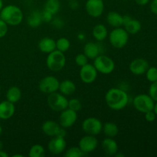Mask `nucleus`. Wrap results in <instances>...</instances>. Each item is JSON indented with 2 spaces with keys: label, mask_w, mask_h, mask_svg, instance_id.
<instances>
[{
  "label": "nucleus",
  "mask_w": 157,
  "mask_h": 157,
  "mask_svg": "<svg viewBox=\"0 0 157 157\" xmlns=\"http://www.w3.org/2000/svg\"><path fill=\"white\" fill-rule=\"evenodd\" d=\"M129 95L127 91L118 87L109 89L105 94V102L109 108L113 110H121L129 103Z\"/></svg>",
  "instance_id": "nucleus-1"
},
{
  "label": "nucleus",
  "mask_w": 157,
  "mask_h": 157,
  "mask_svg": "<svg viewBox=\"0 0 157 157\" xmlns=\"http://www.w3.org/2000/svg\"><path fill=\"white\" fill-rule=\"evenodd\" d=\"M23 18L22 10L15 5H8L3 7L0 12V18L7 23L8 25H18L22 22Z\"/></svg>",
  "instance_id": "nucleus-2"
},
{
  "label": "nucleus",
  "mask_w": 157,
  "mask_h": 157,
  "mask_svg": "<svg viewBox=\"0 0 157 157\" xmlns=\"http://www.w3.org/2000/svg\"><path fill=\"white\" fill-rule=\"evenodd\" d=\"M66 64V57L64 53L56 50L48 54L46 58V65L48 68L54 72H58L62 70Z\"/></svg>",
  "instance_id": "nucleus-3"
},
{
  "label": "nucleus",
  "mask_w": 157,
  "mask_h": 157,
  "mask_svg": "<svg viewBox=\"0 0 157 157\" xmlns=\"http://www.w3.org/2000/svg\"><path fill=\"white\" fill-rule=\"evenodd\" d=\"M129 35H130L124 28H114L109 33V41L114 48L121 49L128 43Z\"/></svg>",
  "instance_id": "nucleus-4"
},
{
  "label": "nucleus",
  "mask_w": 157,
  "mask_h": 157,
  "mask_svg": "<svg viewBox=\"0 0 157 157\" xmlns=\"http://www.w3.org/2000/svg\"><path fill=\"white\" fill-rule=\"evenodd\" d=\"M94 66L98 73L102 75H110L114 71L115 62L110 57L99 55L94 59Z\"/></svg>",
  "instance_id": "nucleus-5"
},
{
  "label": "nucleus",
  "mask_w": 157,
  "mask_h": 157,
  "mask_svg": "<svg viewBox=\"0 0 157 157\" xmlns=\"http://www.w3.org/2000/svg\"><path fill=\"white\" fill-rule=\"evenodd\" d=\"M48 105L52 110L55 112H61L67 108L68 100L66 96L63 95L59 91L48 94Z\"/></svg>",
  "instance_id": "nucleus-6"
},
{
  "label": "nucleus",
  "mask_w": 157,
  "mask_h": 157,
  "mask_svg": "<svg viewBox=\"0 0 157 157\" xmlns=\"http://www.w3.org/2000/svg\"><path fill=\"white\" fill-rule=\"evenodd\" d=\"M154 104V100L147 94H140L133 98V107L137 111L140 113H145L146 112L153 110Z\"/></svg>",
  "instance_id": "nucleus-7"
},
{
  "label": "nucleus",
  "mask_w": 157,
  "mask_h": 157,
  "mask_svg": "<svg viewBox=\"0 0 157 157\" xmlns=\"http://www.w3.org/2000/svg\"><path fill=\"white\" fill-rule=\"evenodd\" d=\"M81 128L86 134L98 136L102 132L103 124L100 119L91 117L86 118L83 121Z\"/></svg>",
  "instance_id": "nucleus-8"
},
{
  "label": "nucleus",
  "mask_w": 157,
  "mask_h": 157,
  "mask_svg": "<svg viewBox=\"0 0 157 157\" xmlns=\"http://www.w3.org/2000/svg\"><path fill=\"white\" fill-rule=\"evenodd\" d=\"M60 81L57 78L52 75H48L43 78L38 83V89L45 94H50L54 92L58 91Z\"/></svg>",
  "instance_id": "nucleus-9"
},
{
  "label": "nucleus",
  "mask_w": 157,
  "mask_h": 157,
  "mask_svg": "<svg viewBox=\"0 0 157 157\" xmlns=\"http://www.w3.org/2000/svg\"><path fill=\"white\" fill-rule=\"evenodd\" d=\"M41 130L46 136H50V137L56 136L65 137L67 135V132L65 130L66 129L63 128L59 124L54 121H51V120L45 121L42 124Z\"/></svg>",
  "instance_id": "nucleus-10"
},
{
  "label": "nucleus",
  "mask_w": 157,
  "mask_h": 157,
  "mask_svg": "<svg viewBox=\"0 0 157 157\" xmlns=\"http://www.w3.org/2000/svg\"><path fill=\"white\" fill-rule=\"evenodd\" d=\"M78 121V112L71 109L66 108L61 111L59 116V124L64 129L71 128Z\"/></svg>",
  "instance_id": "nucleus-11"
},
{
  "label": "nucleus",
  "mask_w": 157,
  "mask_h": 157,
  "mask_svg": "<svg viewBox=\"0 0 157 157\" xmlns=\"http://www.w3.org/2000/svg\"><path fill=\"white\" fill-rule=\"evenodd\" d=\"M80 78L84 84H92L96 81L98 78V72L94 64H86L85 65L81 67L80 70Z\"/></svg>",
  "instance_id": "nucleus-12"
},
{
  "label": "nucleus",
  "mask_w": 157,
  "mask_h": 157,
  "mask_svg": "<svg viewBox=\"0 0 157 157\" xmlns=\"http://www.w3.org/2000/svg\"><path fill=\"white\" fill-rule=\"evenodd\" d=\"M98 146V140L96 136L86 134L80 139L78 147L84 154L92 153L97 149Z\"/></svg>",
  "instance_id": "nucleus-13"
},
{
  "label": "nucleus",
  "mask_w": 157,
  "mask_h": 157,
  "mask_svg": "<svg viewBox=\"0 0 157 157\" xmlns=\"http://www.w3.org/2000/svg\"><path fill=\"white\" fill-rule=\"evenodd\" d=\"M87 13L92 18H99L104 11V2L103 0H87L85 3Z\"/></svg>",
  "instance_id": "nucleus-14"
},
{
  "label": "nucleus",
  "mask_w": 157,
  "mask_h": 157,
  "mask_svg": "<svg viewBox=\"0 0 157 157\" xmlns=\"http://www.w3.org/2000/svg\"><path fill=\"white\" fill-rule=\"evenodd\" d=\"M67 147V142L65 137L62 136H53L48 144V151L52 154L59 155L64 153Z\"/></svg>",
  "instance_id": "nucleus-15"
},
{
  "label": "nucleus",
  "mask_w": 157,
  "mask_h": 157,
  "mask_svg": "<svg viewBox=\"0 0 157 157\" xmlns=\"http://www.w3.org/2000/svg\"><path fill=\"white\" fill-rule=\"evenodd\" d=\"M148 61L143 58H137L133 59L129 65L130 72L134 75H143L148 69Z\"/></svg>",
  "instance_id": "nucleus-16"
},
{
  "label": "nucleus",
  "mask_w": 157,
  "mask_h": 157,
  "mask_svg": "<svg viewBox=\"0 0 157 157\" xmlns=\"http://www.w3.org/2000/svg\"><path fill=\"white\" fill-rule=\"evenodd\" d=\"M101 148L107 156H115V154L118 153L119 147L117 142L113 138L106 137L101 142Z\"/></svg>",
  "instance_id": "nucleus-17"
},
{
  "label": "nucleus",
  "mask_w": 157,
  "mask_h": 157,
  "mask_svg": "<svg viewBox=\"0 0 157 157\" xmlns=\"http://www.w3.org/2000/svg\"><path fill=\"white\" fill-rule=\"evenodd\" d=\"M15 112V104L9 101H2L0 102V119L9 120L13 117Z\"/></svg>",
  "instance_id": "nucleus-18"
},
{
  "label": "nucleus",
  "mask_w": 157,
  "mask_h": 157,
  "mask_svg": "<svg viewBox=\"0 0 157 157\" xmlns=\"http://www.w3.org/2000/svg\"><path fill=\"white\" fill-rule=\"evenodd\" d=\"M38 48L40 52L44 54H49L56 49V43L55 40H54L50 37H44L42 38L38 44Z\"/></svg>",
  "instance_id": "nucleus-19"
},
{
  "label": "nucleus",
  "mask_w": 157,
  "mask_h": 157,
  "mask_svg": "<svg viewBox=\"0 0 157 157\" xmlns=\"http://www.w3.org/2000/svg\"><path fill=\"white\" fill-rule=\"evenodd\" d=\"M83 53L87 57L88 59L94 60L98 55H101V48L99 47V44L97 43L88 41L84 44Z\"/></svg>",
  "instance_id": "nucleus-20"
},
{
  "label": "nucleus",
  "mask_w": 157,
  "mask_h": 157,
  "mask_svg": "<svg viewBox=\"0 0 157 157\" xmlns=\"http://www.w3.org/2000/svg\"><path fill=\"white\" fill-rule=\"evenodd\" d=\"M75 90H76V85L71 80H64L60 82L58 91L64 96L67 97L72 95Z\"/></svg>",
  "instance_id": "nucleus-21"
},
{
  "label": "nucleus",
  "mask_w": 157,
  "mask_h": 157,
  "mask_svg": "<svg viewBox=\"0 0 157 157\" xmlns=\"http://www.w3.org/2000/svg\"><path fill=\"white\" fill-rule=\"evenodd\" d=\"M123 27L129 35H136L141 30L142 25L139 20L131 18L128 21L123 25Z\"/></svg>",
  "instance_id": "nucleus-22"
},
{
  "label": "nucleus",
  "mask_w": 157,
  "mask_h": 157,
  "mask_svg": "<svg viewBox=\"0 0 157 157\" xmlns=\"http://www.w3.org/2000/svg\"><path fill=\"white\" fill-rule=\"evenodd\" d=\"M92 35L96 41H102L108 36V30L104 25L98 24L93 28Z\"/></svg>",
  "instance_id": "nucleus-23"
},
{
  "label": "nucleus",
  "mask_w": 157,
  "mask_h": 157,
  "mask_svg": "<svg viewBox=\"0 0 157 157\" xmlns=\"http://www.w3.org/2000/svg\"><path fill=\"white\" fill-rule=\"evenodd\" d=\"M107 24L110 26L114 28H119L123 27V15L118 13L117 12H110L107 15Z\"/></svg>",
  "instance_id": "nucleus-24"
},
{
  "label": "nucleus",
  "mask_w": 157,
  "mask_h": 157,
  "mask_svg": "<svg viewBox=\"0 0 157 157\" xmlns=\"http://www.w3.org/2000/svg\"><path fill=\"white\" fill-rule=\"evenodd\" d=\"M42 23L41 12H39V11H33L29 14L27 18V25L32 29H36L39 27Z\"/></svg>",
  "instance_id": "nucleus-25"
},
{
  "label": "nucleus",
  "mask_w": 157,
  "mask_h": 157,
  "mask_svg": "<svg viewBox=\"0 0 157 157\" xmlns=\"http://www.w3.org/2000/svg\"><path fill=\"white\" fill-rule=\"evenodd\" d=\"M21 98V90L17 86H12L7 90L6 92V100L9 102L16 104Z\"/></svg>",
  "instance_id": "nucleus-26"
},
{
  "label": "nucleus",
  "mask_w": 157,
  "mask_h": 157,
  "mask_svg": "<svg viewBox=\"0 0 157 157\" xmlns=\"http://www.w3.org/2000/svg\"><path fill=\"white\" fill-rule=\"evenodd\" d=\"M102 131L107 137L114 138L119 133V128L115 123L107 122L103 125Z\"/></svg>",
  "instance_id": "nucleus-27"
},
{
  "label": "nucleus",
  "mask_w": 157,
  "mask_h": 157,
  "mask_svg": "<svg viewBox=\"0 0 157 157\" xmlns=\"http://www.w3.org/2000/svg\"><path fill=\"white\" fill-rule=\"evenodd\" d=\"M61 9V2L59 0H46L44 3V9L48 11L55 15L58 13Z\"/></svg>",
  "instance_id": "nucleus-28"
},
{
  "label": "nucleus",
  "mask_w": 157,
  "mask_h": 157,
  "mask_svg": "<svg viewBox=\"0 0 157 157\" xmlns=\"http://www.w3.org/2000/svg\"><path fill=\"white\" fill-rule=\"evenodd\" d=\"M56 43V50L60 51V52L65 53L66 52L69 50L71 47V42L69 39L64 37H61L55 41Z\"/></svg>",
  "instance_id": "nucleus-29"
},
{
  "label": "nucleus",
  "mask_w": 157,
  "mask_h": 157,
  "mask_svg": "<svg viewBox=\"0 0 157 157\" xmlns=\"http://www.w3.org/2000/svg\"><path fill=\"white\" fill-rule=\"evenodd\" d=\"M29 156L30 157H44L45 150L41 144H35L29 149Z\"/></svg>",
  "instance_id": "nucleus-30"
},
{
  "label": "nucleus",
  "mask_w": 157,
  "mask_h": 157,
  "mask_svg": "<svg viewBox=\"0 0 157 157\" xmlns=\"http://www.w3.org/2000/svg\"><path fill=\"white\" fill-rule=\"evenodd\" d=\"M64 156L65 157H81L84 156V153L81 151L79 147H73L67 149L64 152Z\"/></svg>",
  "instance_id": "nucleus-31"
},
{
  "label": "nucleus",
  "mask_w": 157,
  "mask_h": 157,
  "mask_svg": "<svg viewBox=\"0 0 157 157\" xmlns=\"http://www.w3.org/2000/svg\"><path fill=\"white\" fill-rule=\"evenodd\" d=\"M146 78L150 83L155 82L157 81V67H149L145 73Z\"/></svg>",
  "instance_id": "nucleus-32"
},
{
  "label": "nucleus",
  "mask_w": 157,
  "mask_h": 157,
  "mask_svg": "<svg viewBox=\"0 0 157 157\" xmlns=\"http://www.w3.org/2000/svg\"><path fill=\"white\" fill-rule=\"evenodd\" d=\"M67 108L71 109L72 110L78 112L80 111L82 108V104L81 101L78 98H71L68 100V104H67Z\"/></svg>",
  "instance_id": "nucleus-33"
},
{
  "label": "nucleus",
  "mask_w": 157,
  "mask_h": 157,
  "mask_svg": "<svg viewBox=\"0 0 157 157\" xmlns=\"http://www.w3.org/2000/svg\"><path fill=\"white\" fill-rule=\"evenodd\" d=\"M75 61L77 65L79 66V67H82V66L85 65L86 64L88 63V58L84 53H81L76 55Z\"/></svg>",
  "instance_id": "nucleus-34"
},
{
  "label": "nucleus",
  "mask_w": 157,
  "mask_h": 157,
  "mask_svg": "<svg viewBox=\"0 0 157 157\" xmlns=\"http://www.w3.org/2000/svg\"><path fill=\"white\" fill-rule=\"evenodd\" d=\"M148 94L154 100L155 102L157 101V81L151 83L150 87H149Z\"/></svg>",
  "instance_id": "nucleus-35"
},
{
  "label": "nucleus",
  "mask_w": 157,
  "mask_h": 157,
  "mask_svg": "<svg viewBox=\"0 0 157 157\" xmlns=\"http://www.w3.org/2000/svg\"><path fill=\"white\" fill-rule=\"evenodd\" d=\"M41 18H42L43 22L51 23V21H52L54 18V15L51 13L50 12H48V11L44 9L41 12Z\"/></svg>",
  "instance_id": "nucleus-36"
},
{
  "label": "nucleus",
  "mask_w": 157,
  "mask_h": 157,
  "mask_svg": "<svg viewBox=\"0 0 157 157\" xmlns=\"http://www.w3.org/2000/svg\"><path fill=\"white\" fill-rule=\"evenodd\" d=\"M8 30H9L8 24L0 18V38H3L7 35Z\"/></svg>",
  "instance_id": "nucleus-37"
},
{
  "label": "nucleus",
  "mask_w": 157,
  "mask_h": 157,
  "mask_svg": "<svg viewBox=\"0 0 157 157\" xmlns=\"http://www.w3.org/2000/svg\"><path fill=\"white\" fill-rule=\"evenodd\" d=\"M144 114H145L146 121L149 123L154 122L155 120H156V113H154V111H153V110L146 112Z\"/></svg>",
  "instance_id": "nucleus-38"
},
{
  "label": "nucleus",
  "mask_w": 157,
  "mask_h": 157,
  "mask_svg": "<svg viewBox=\"0 0 157 157\" xmlns=\"http://www.w3.org/2000/svg\"><path fill=\"white\" fill-rule=\"evenodd\" d=\"M51 23H52V25H53L54 27H55L56 29H61L64 25V21H63L61 18H53V19H52V21H51Z\"/></svg>",
  "instance_id": "nucleus-39"
},
{
  "label": "nucleus",
  "mask_w": 157,
  "mask_h": 157,
  "mask_svg": "<svg viewBox=\"0 0 157 157\" xmlns=\"http://www.w3.org/2000/svg\"><path fill=\"white\" fill-rule=\"evenodd\" d=\"M68 6L71 10H77L79 8V2L78 0H68Z\"/></svg>",
  "instance_id": "nucleus-40"
},
{
  "label": "nucleus",
  "mask_w": 157,
  "mask_h": 157,
  "mask_svg": "<svg viewBox=\"0 0 157 157\" xmlns=\"http://www.w3.org/2000/svg\"><path fill=\"white\" fill-rule=\"evenodd\" d=\"M150 7L151 12L155 15H157V0H152Z\"/></svg>",
  "instance_id": "nucleus-41"
},
{
  "label": "nucleus",
  "mask_w": 157,
  "mask_h": 157,
  "mask_svg": "<svg viewBox=\"0 0 157 157\" xmlns=\"http://www.w3.org/2000/svg\"><path fill=\"white\" fill-rule=\"evenodd\" d=\"M134 2L138 5V6H147V5L150 2V0H134Z\"/></svg>",
  "instance_id": "nucleus-42"
},
{
  "label": "nucleus",
  "mask_w": 157,
  "mask_h": 157,
  "mask_svg": "<svg viewBox=\"0 0 157 157\" xmlns=\"http://www.w3.org/2000/svg\"><path fill=\"white\" fill-rule=\"evenodd\" d=\"M9 155L6 151L2 150H0V157H9Z\"/></svg>",
  "instance_id": "nucleus-43"
},
{
  "label": "nucleus",
  "mask_w": 157,
  "mask_h": 157,
  "mask_svg": "<svg viewBox=\"0 0 157 157\" xmlns=\"http://www.w3.org/2000/svg\"><path fill=\"white\" fill-rule=\"evenodd\" d=\"M78 38H79L80 40H81V41H82L83 39H84V38H85V35H84V34H79L78 36Z\"/></svg>",
  "instance_id": "nucleus-44"
},
{
  "label": "nucleus",
  "mask_w": 157,
  "mask_h": 157,
  "mask_svg": "<svg viewBox=\"0 0 157 157\" xmlns=\"http://www.w3.org/2000/svg\"><path fill=\"white\" fill-rule=\"evenodd\" d=\"M153 111H154V113H156V117H157V101L155 102V104H154V107H153Z\"/></svg>",
  "instance_id": "nucleus-45"
},
{
  "label": "nucleus",
  "mask_w": 157,
  "mask_h": 157,
  "mask_svg": "<svg viewBox=\"0 0 157 157\" xmlns=\"http://www.w3.org/2000/svg\"><path fill=\"white\" fill-rule=\"evenodd\" d=\"M3 7H4V6H3V1L2 0H0V12H1V10L2 9Z\"/></svg>",
  "instance_id": "nucleus-46"
},
{
  "label": "nucleus",
  "mask_w": 157,
  "mask_h": 157,
  "mask_svg": "<svg viewBox=\"0 0 157 157\" xmlns=\"http://www.w3.org/2000/svg\"><path fill=\"white\" fill-rule=\"evenodd\" d=\"M12 157H24V156L21 154H15L12 156Z\"/></svg>",
  "instance_id": "nucleus-47"
},
{
  "label": "nucleus",
  "mask_w": 157,
  "mask_h": 157,
  "mask_svg": "<svg viewBox=\"0 0 157 157\" xmlns=\"http://www.w3.org/2000/svg\"><path fill=\"white\" fill-rule=\"evenodd\" d=\"M2 147H3V144L2 143V141H0V150H2Z\"/></svg>",
  "instance_id": "nucleus-48"
},
{
  "label": "nucleus",
  "mask_w": 157,
  "mask_h": 157,
  "mask_svg": "<svg viewBox=\"0 0 157 157\" xmlns=\"http://www.w3.org/2000/svg\"><path fill=\"white\" fill-rule=\"evenodd\" d=\"M2 127L1 125H0V136L2 135Z\"/></svg>",
  "instance_id": "nucleus-49"
},
{
  "label": "nucleus",
  "mask_w": 157,
  "mask_h": 157,
  "mask_svg": "<svg viewBox=\"0 0 157 157\" xmlns=\"http://www.w3.org/2000/svg\"><path fill=\"white\" fill-rule=\"evenodd\" d=\"M1 91H2V88H1V86H0V94H1Z\"/></svg>",
  "instance_id": "nucleus-50"
},
{
  "label": "nucleus",
  "mask_w": 157,
  "mask_h": 157,
  "mask_svg": "<svg viewBox=\"0 0 157 157\" xmlns=\"http://www.w3.org/2000/svg\"><path fill=\"white\" fill-rule=\"evenodd\" d=\"M2 1H3V2H4V1H6V0H2Z\"/></svg>",
  "instance_id": "nucleus-51"
}]
</instances>
